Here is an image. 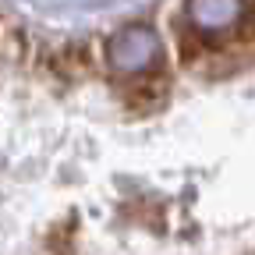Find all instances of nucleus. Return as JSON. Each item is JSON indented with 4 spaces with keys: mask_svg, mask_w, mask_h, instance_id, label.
I'll return each instance as SVG.
<instances>
[{
    "mask_svg": "<svg viewBox=\"0 0 255 255\" xmlns=\"http://www.w3.org/2000/svg\"><path fill=\"white\" fill-rule=\"evenodd\" d=\"M163 100H167V75H142L124 85V103L138 114L156 110Z\"/></svg>",
    "mask_w": 255,
    "mask_h": 255,
    "instance_id": "obj_1",
    "label": "nucleus"
},
{
    "mask_svg": "<svg viewBox=\"0 0 255 255\" xmlns=\"http://www.w3.org/2000/svg\"><path fill=\"white\" fill-rule=\"evenodd\" d=\"M28 53H32V39L21 25H4L0 28V57H4L11 68L18 64H28Z\"/></svg>",
    "mask_w": 255,
    "mask_h": 255,
    "instance_id": "obj_2",
    "label": "nucleus"
}]
</instances>
